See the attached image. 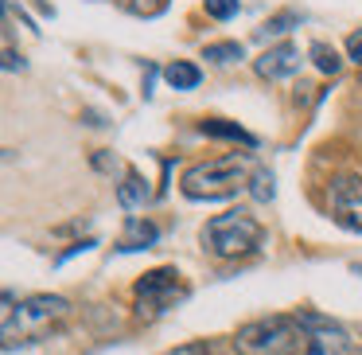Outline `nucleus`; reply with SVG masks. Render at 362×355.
Listing matches in <instances>:
<instances>
[{
	"label": "nucleus",
	"instance_id": "f257e3e1",
	"mask_svg": "<svg viewBox=\"0 0 362 355\" xmlns=\"http://www.w3.org/2000/svg\"><path fill=\"white\" fill-rule=\"evenodd\" d=\"M71 316V300L66 297H51V293H35V297L20 300L12 312H4V347L16 344H35L47 339L51 328Z\"/></svg>",
	"mask_w": 362,
	"mask_h": 355
},
{
	"label": "nucleus",
	"instance_id": "f03ea898",
	"mask_svg": "<svg viewBox=\"0 0 362 355\" xmlns=\"http://www.w3.org/2000/svg\"><path fill=\"white\" fill-rule=\"evenodd\" d=\"M250 180V160L242 152H230V157H214V160H199L183 172L180 188L187 199H199V203H211V199H230L238 196V188H245Z\"/></svg>",
	"mask_w": 362,
	"mask_h": 355
},
{
	"label": "nucleus",
	"instance_id": "7ed1b4c3",
	"mask_svg": "<svg viewBox=\"0 0 362 355\" xmlns=\"http://www.w3.org/2000/svg\"><path fill=\"white\" fill-rule=\"evenodd\" d=\"M308 339L296 316H261L234 332L238 355H304Z\"/></svg>",
	"mask_w": 362,
	"mask_h": 355
},
{
	"label": "nucleus",
	"instance_id": "20e7f679",
	"mask_svg": "<svg viewBox=\"0 0 362 355\" xmlns=\"http://www.w3.org/2000/svg\"><path fill=\"white\" fill-rule=\"evenodd\" d=\"M199 238H203V250H211L214 258H242V254L257 250L265 230H261V222L245 207H234V211H222L214 219H206Z\"/></svg>",
	"mask_w": 362,
	"mask_h": 355
},
{
	"label": "nucleus",
	"instance_id": "39448f33",
	"mask_svg": "<svg viewBox=\"0 0 362 355\" xmlns=\"http://www.w3.org/2000/svg\"><path fill=\"white\" fill-rule=\"evenodd\" d=\"M183 297H187V285L180 281V269H175V266L148 269V274L133 285L136 316H164L168 308H175Z\"/></svg>",
	"mask_w": 362,
	"mask_h": 355
},
{
	"label": "nucleus",
	"instance_id": "423d86ee",
	"mask_svg": "<svg viewBox=\"0 0 362 355\" xmlns=\"http://www.w3.org/2000/svg\"><path fill=\"white\" fill-rule=\"evenodd\" d=\"M296 320H300L304 339H308L304 355H351L354 351L351 332H346L339 320H331V316L308 312V308H304V312H296Z\"/></svg>",
	"mask_w": 362,
	"mask_h": 355
},
{
	"label": "nucleus",
	"instance_id": "0eeeda50",
	"mask_svg": "<svg viewBox=\"0 0 362 355\" xmlns=\"http://www.w3.org/2000/svg\"><path fill=\"white\" fill-rule=\"evenodd\" d=\"M331 219L346 230H362V176H335L327 188Z\"/></svg>",
	"mask_w": 362,
	"mask_h": 355
},
{
	"label": "nucleus",
	"instance_id": "6e6552de",
	"mask_svg": "<svg viewBox=\"0 0 362 355\" xmlns=\"http://www.w3.org/2000/svg\"><path fill=\"white\" fill-rule=\"evenodd\" d=\"M304 67V55H300L296 43H276V47H265L257 59H253V71L269 82H281V79H292V74Z\"/></svg>",
	"mask_w": 362,
	"mask_h": 355
},
{
	"label": "nucleus",
	"instance_id": "1a4fd4ad",
	"mask_svg": "<svg viewBox=\"0 0 362 355\" xmlns=\"http://www.w3.org/2000/svg\"><path fill=\"white\" fill-rule=\"evenodd\" d=\"M160 238V227L156 222H148V219H129L125 222V235H121V242H117V250L121 254H133V250H148L152 242Z\"/></svg>",
	"mask_w": 362,
	"mask_h": 355
},
{
	"label": "nucleus",
	"instance_id": "9d476101",
	"mask_svg": "<svg viewBox=\"0 0 362 355\" xmlns=\"http://www.w3.org/2000/svg\"><path fill=\"white\" fill-rule=\"evenodd\" d=\"M117 203L125 207V211H141V207L148 203V180H144L141 172H133V168H129L125 180L117 184Z\"/></svg>",
	"mask_w": 362,
	"mask_h": 355
},
{
	"label": "nucleus",
	"instance_id": "9b49d317",
	"mask_svg": "<svg viewBox=\"0 0 362 355\" xmlns=\"http://www.w3.org/2000/svg\"><path fill=\"white\" fill-rule=\"evenodd\" d=\"M199 133H206V137H226V141H242L245 149H257V137L245 133L238 121H226V118H206V121H199Z\"/></svg>",
	"mask_w": 362,
	"mask_h": 355
},
{
	"label": "nucleus",
	"instance_id": "f8f14e48",
	"mask_svg": "<svg viewBox=\"0 0 362 355\" xmlns=\"http://www.w3.org/2000/svg\"><path fill=\"white\" fill-rule=\"evenodd\" d=\"M164 82L172 90H195L199 82H203V71H199L195 63H187V59H175V63L164 67Z\"/></svg>",
	"mask_w": 362,
	"mask_h": 355
},
{
	"label": "nucleus",
	"instance_id": "ddd939ff",
	"mask_svg": "<svg viewBox=\"0 0 362 355\" xmlns=\"http://www.w3.org/2000/svg\"><path fill=\"white\" fill-rule=\"evenodd\" d=\"M203 59H211V63H218V67H230V63H238V59H245V47H242V43H234V40L206 43Z\"/></svg>",
	"mask_w": 362,
	"mask_h": 355
},
{
	"label": "nucleus",
	"instance_id": "4468645a",
	"mask_svg": "<svg viewBox=\"0 0 362 355\" xmlns=\"http://www.w3.org/2000/svg\"><path fill=\"white\" fill-rule=\"evenodd\" d=\"M308 55H312V63L320 67L323 74H331V79H335V74H339V67H343L339 51H335V47H327V43H320V40H315L312 47H308Z\"/></svg>",
	"mask_w": 362,
	"mask_h": 355
},
{
	"label": "nucleus",
	"instance_id": "2eb2a0df",
	"mask_svg": "<svg viewBox=\"0 0 362 355\" xmlns=\"http://www.w3.org/2000/svg\"><path fill=\"white\" fill-rule=\"evenodd\" d=\"M121 12H129V16H144V20H152V16H160V12L168 9L164 0H113Z\"/></svg>",
	"mask_w": 362,
	"mask_h": 355
},
{
	"label": "nucleus",
	"instance_id": "dca6fc26",
	"mask_svg": "<svg viewBox=\"0 0 362 355\" xmlns=\"http://www.w3.org/2000/svg\"><path fill=\"white\" fill-rule=\"evenodd\" d=\"M250 191H253V199H257V203H269V199L276 196V180H273V172H269V168H257V172L250 176Z\"/></svg>",
	"mask_w": 362,
	"mask_h": 355
},
{
	"label": "nucleus",
	"instance_id": "f3484780",
	"mask_svg": "<svg viewBox=\"0 0 362 355\" xmlns=\"http://www.w3.org/2000/svg\"><path fill=\"white\" fill-rule=\"evenodd\" d=\"M292 24H300L296 12H281V16H269L265 24L257 28V40H269V35H284V32H292Z\"/></svg>",
	"mask_w": 362,
	"mask_h": 355
},
{
	"label": "nucleus",
	"instance_id": "a211bd4d",
	"mask_svg": "<svg viewBox=\"0 0 362 355\" xmlns=\"http://www.w3.org/2000/svg\"><path fill=\"white\" fill-rule=\"evenodd\" d=\"M203 9H206V16H214V20H234L238 16V0H203Z\"/></svg>",
	"mask_w": 362,
	"mask_h": 355
},
{
	"label": "nucleus",
	"instance_id": "6ab92c4d",
	"mask_svg": "<svg viewBox=\"0 0 362 355\" xmlns=\"http://www.w3.org/2000/svg\"><path fill=\"white\" fill-rule=\"evenodd\" d=\"M168 355H222V351H218V344H211V339H195V344L172 347Z\"/></svg>",
	"mask_w": 362,
	"mask_h": 355
},
{
	"label": "nucleus",
	"instance_id": "aec40b11",
	"mask_svg": "<svg viewBox=\"0 0 362 355\" xmlns=\"http://www.w3.org/2000/svg\"><path fill=\"white\" fill-rule=\"evenodd\" d=\"M346 59L362 67V32H351V35H346Z\"/></svg>",
	"mask_w": 362,
	"mask_h": 355
},
{
	"label": "nucleus",
	"instance_id": "412c9836",
	"mask_svg": "<svg viewBox=\"0 0 362 355\" xmlns=\"http://www.w3.org/2000/svg\"><path fill=\"white\" fill-rule=\"evenodd\" d=\"M16 67L24 71V55H16L12 47H4V71H16Z\"/></svg>",
	"mask_w": 362,
	"mask_h": 355
}]
</instances>
